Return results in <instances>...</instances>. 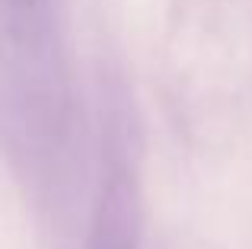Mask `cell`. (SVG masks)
Wrapping results in <instances>:
<instances>
[{"mask_svg": "<svg viewBox=\"0 0 252 249\" xmlns=\"http://www.w3.org/2000/svg\"><path fill=\"white\" fill-rule=\"evenodd\" d=\"M137 240V211H134V186L128 173L112 166L109 179L102 186L90 230L86 249H134Z\"/></svg>", "mask_w": 252, "mask_h": 249, "instance_id": "obj_1", "label": "cell"}, {"mask_svg": "<svg viewBox=\"0 0 252 249\" xmlns=\"http://www.w3.org/2000/svg\"><path fill=\"white\" fill-rule=\"evenodd\" d=\"M19 3H35V0H0V10L3 6H19Z\"/></svg>", "mask_w": 252, "mask_h": 249, "instance_id": "obj_2", "label": "cell"}]
</instances>
